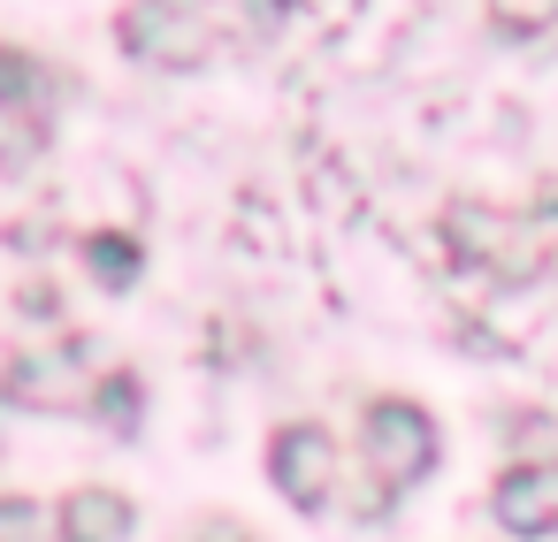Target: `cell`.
<instances>
[{
  "mask_svg": "<svg viewBox=\"0 0 558 542\" xmlns=\"http://www.w3.org/2000/svg\"><path fill=\"white\" fill-rule=\"evenodd\" d=\"M0 542H70L62 534V512L39 504V496H0Z\"/></svg>",
  "mask_w": 558,
  "mask_h": 542,
  "instance_id": "9c48e42d",
  "label": "cell"
},
{
  "mask_svg": "<svg viewBox=\"0 0 558 542\" xmlns=\"http://www.w3.org/2000/svg\"><path fill=\"white\" fill-rule=\"evenodd\" d=\"M54 108H62V77L24 47H0V169H24L47 146Z\"/></svg>",
  "mask_w": 558,
  "mask_h": 542,
  "instance_id": "5b68a950",
  "label": "cell"
},
{
  "mask_svg": "<svg viewBox=\"0 0 558 542\" xmlns=\"http://www.w3.org/2000/svg\"><path fill=\"white\" fill-rule=\"evenodd\" d=\"M268 481L283 489V504L322 512V504H329V489H337V443H329L314 420L276 428V443H268Z\"/></svg>",
  "mask_w": 558,
  "mask_h": 542,
  "instance_id": "8992f818",
  "label": "cell"
},
{
  "mask_svg": "<svg viewBox=\"0 0 558 542\" xmlns=\"http://www.w3.org/2000/svg\"><path fill=\"white\" fill-rule=\"evenodd\" d=\"M54 512H62V534H70V542H123V534H131L123 489H70Z\"/></svg>",
  "mask_w": 558,
  "mask_h": 542,
  "instance_id": "ba28073f",
  "label": "cell"
},
{
  "mask_svg": "<svg viewBox=\"0 0 558 542\" xmlns=\"http://www.w3.org/2000/svg\"><path fill=\"white\" fill-rule=\"evenodd\" d=\"M184 542H245V527H230V519H199Z\"/></svg>",
  "mask_w": 558,
  "mask_h": 542,
  "instance_id": "5bb4252c",
  "label": "cell"
},
{
  "mask_svg": "<svg viewBox=\"0 0 558 542\" xmlns=\"http://www.w3.org/2000/svg\"><path fill=\"white\" fill-rule=\"evenodd\" d=\"M283 16H291V0H230V32L238 39H268Z\"/></svg>",
  "mask_w": 558,
  "mask_h": 542,
  "instance_id": "4fadbf2b",
  "label": "cell"
},
{
  "mask_svg": "<svg viewBox=\"0 0 558 542\" xmlns=\"http://www.w3.org/2000/svg\"><path fill=\"white\" fill-rule=\"evenodd\" d=\"M360 458H367V473H375V496H367L360 512H390V504L436 466V420H428L421 405H405V397H375L367 420H360Z\"/></svg>",
  "mask_w": 558,
  "mask_h": 542,
  "instance_id": "7a4b0ae2",
  "label": "cell"
},
{
  "mask_svg": "<svg viewBox=\"0 0 558 542\" xmlns=\"http://www.w3.org/2000/svg\"><path fill=\"white\" fill-rule=\"evenodd\" d=\"M444 245L459 268L489 275V283H535L558 275V192L535 207H482V199H451L444 207Z\"/></svg>",
  "mask_w": 558,
  "mask_h": 542,
  "instance_id": "6da1fadb",
  "label": "cell"
},
{
  "mask_svg": "<svg viewBox=\"0 0 558 542\" xmlns=\"http://www.w3.org/2000/svg\"><path fill=\"white\" fill-rule=\"evenodd\" d=\"M489 512L505 534H558V458H520L497 473Z\"/></svg>",
  "mask_w": 558,
  "mask_h": 542,
  "instance_id": "52a82bcc",
  "label": "cell"
},
{
  "mask_svg": "<svg viewBox=\"0 0 558 542\" xmlns=\"http://www.w3.org/2000/svg\"><path fill=\"white\" fill-rule=\"evenodd\" d=\"M85 268H93L108 291L138 283V237H123V230H93V237H85Z\"/></svg>",
  "mask_w": 558,
  "mask_h": 542,
  "instance_id": "30bf717a",
  "label": "cell"
},
{
  "mask_svg": "<svg viewBox=\"0 0 558 542\" xmlns=\"http://www.w3.org/2000/svg\"><path fill=\"white\" fill-rule=\"evenodd\" d=\"M100 382H108V352L85 344V336H70V344H54V352L9 359L0 397H9V405H32V412H93Z\"/></svg>",
  "mask_w": 558,
  "mask_h": 542,
  "instance_id": "277c9868",
  "label": "cell"
},
{
  "mask_svg": "<svg viewBox=\"0 0 558 542\" xmlns=\"http://www.w3.org/2000/svg\"><path fill=\"white\" fill-rule=\"evenodd\" d=\"M93 420H100L108 435H131V428H138V374H131V367H108V382H100V397H93Z\"/></svg>",
  "mask_w": 558,
  "mask_h": 542,
  "instance_id": "8fae6325",
  "label": "cell"
},
{
  "mask_svg": "<svg viewBox=\"0 0 558 542\" xmlns=\"http://www.w3.org/2000/svg\"><path fill=\"white\" fill-rule=\"evenodd\" d=\"M116 39L146 70H199L222 47V16L207 0H131L116 16Z\"/></svg>",
  "mask_w": 558,
  "mask_h": 542,
  "instance_id": "3957f363",
  "label": "cell"
},
{
  "mask_svg": "<svg viewBox=\"0 0 558 542\" xmlns=\"http://www.w3.org/2000/svg\"><path fill=\"white\" fill-rule=\"evenodd\" d=\"M489 24L512 32V39H535L558 24V0H489Z\"/></svg>",
  "mask_w": 558,
  "mask_h": 542,
  "instance_id": "7c38bea8",
  "label": "cell"
}]
</instances>
